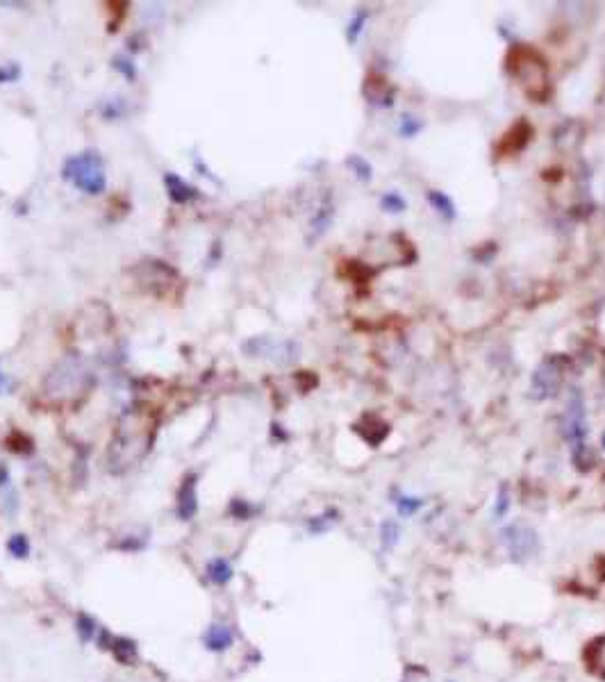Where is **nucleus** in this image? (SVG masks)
<instances>
[{
  "label": "nucleus",
  "mask_w": 605,
  "mask_h": 682,
  "mask_svg": "<svg viewBox=\"0 0 605 682\" xmlns=\"http://www.w3.org/2000/svg\"><path fill=\"white\" fill-rule=\"evenodd\" d=\"M157 423V414L146 405H135V408L123 412L108 444V453H105L110 473H128L139 466L141 460H146V455L155 444Z\"/></svg>",
  "instance_id": "f257e3e1"
},
{
  "label": "nucleus",
  "mask_w": 605,
  "mask_h": 682,
  "mask_svg": "<svg viewBox=\"0 0 605 682\" xmlns=\"http://www.w3.org/2000/svg\"><path fill=\"white\" fill-rule=\"evenodd\" d=\"M93 382H96V378H93V371L85 364V360L80 355H66L46 376L41 391L51 403L66 405L76 403L78 398H85Z\"/></svg>",
  "instance_id": "f03ea898"
},
{
  "label": "nucleus",
  "mask_w": 605,
  "mask_h": 682,
  "mask_svg": "<svg viewBox=\"0 0 605 682\" xmlns=\"http://www.w3.org/2000/svg\"><path fill=\"white\" fill-rule=\"evenodd\" d=\"M62 180L76 187L80 194L100 196L108 189V166L96 148H85L68 155L62 164Z\"/></svg>",
  "instance_id": "7ed1b4c3"
},
{
  "label": "nucleus",
  "mask_w": 605,
  "mask_h": 682,
  "mask_svg": "<svg viewBox=\"0 0 605 682\" xmlns=\"http://www.w3.org/2000/svg\"><path fill=\"white\" fill-rule=\"evenodd\" d=\"M128 273H130V278H133V282L139 286V291L146 294V296H152L155 301L175 298L182 286V273L160 257L141 259Z\"/></svg>",
  "instance_id": "20e7f679"
},
{
  "label": "nucleus",
  "mask_w": 605,
  "mask_h": 682,
  "mask_svg": "<svg viewBox=\"0 0 605 682\" xmlns=\"http://www.w3.org/2000/svg\"><path fill=\"white\" fill-rule=\"evenodd\" d=\"M501 542L507 548V553L521 559V557H530L537 550V534L535 530H530L524 523H512L501 532Z\"/></svg>",
  "instance_id": "39448f33"
},
{
  "label": "nucleus",
  "mask_w": 605,
  "mask_h": 682,
  "mask_svg": "<svg viewBox=\"0 0 605 682\" xmlns=\"http://www.w3.org/2000/svg\"><path fill=\"white\" fill-rule=\"evenodd\" d=\"M175 512L180 521H192L198 512V473L189 471L180 480L175 494Z\"/></svg>",
  "instance_id": "423d86ee"
},
{
  "label": "nucleus",
  "mask_w": 605,
  "mask_h": 682,
  "mask_svg": "<svg viewBox=\"0 0 605 682\" xmlns=\"http://www.w3.org/2000/svg\"><path fill=\"white\" fill-rule=\"evenodd\" d=\"M585 410H583V398L576 393L574 401L567 405V416H564V437L574 444V455L583 450V439H585Z\"/></svg>",
  "instance_id": "0eeeda50"
},
{
  "label": "nucleus",
  "mask_w": 605,
  "mask_h": 682,
  "mask_svg": "<svg viewBox=\"0 0 605 682\" xmlns=\"http://www.w3.org/2000/svg\"><path fill=\"white\" fill-rule=\"evenodd\" d=\"M162 185H164L166 196H169V200L173 202V205L185 207V205H192V202H196V200L200 198V191H198L194 185H189L185 177H180L177 173H173V171H166V173H164Z\"/></svg>",
  "instance_id": "6e6552de"
},
{
  "label": "nucleus",
  "mask_w": 605,
  "mask_h": 682,
  "mask_svg": "<svg viewBox=\"0 0 605 682\" xmlns=\"http://www.w3.org/2000/svg\"><path fill=\"white\" fill-rule=\"evenodd\" d=\"M100 644H103V649H108L114 657H116V662H121V664H135L137 662V646H135V641H130V639H125V637H112L110 632H100Z\"/></svg>",
  "instance_id": "1a4fd4ad"
},
{
  "label": "nucleus",
  "mask_w": 605,
  "mask_h": 682,
  "mask_svg": "<svg viewBox=\"0 0 605 682\" xmlns=\"http://www.w3.org/2000/svg\"><path fill=\"white\" fill-rule=\"evenodd\" d=\"M560 382H562V373H560V368H557V360L544 362L537 368V373L532 376V387H535L537 391H542V396L555 393L557 387H560Z\"/></svg>",
  "instance_id": "9d476101"
},
{
  "label": "nucleus",
  "mask_w": 605,
  "mask_h": 682,
  "mask_svg": "<svg viewBox=\"0 0 605 682\" xmlns=\"http://www.w3.org/2000/svg\"><path fill=\"white\" fill-rule=\"evenodd\" d=\"M232 641H234V635H232V630H230L228 626L217 624V626H212V628L205 632V646H207L210 651H214V653L228 651L230 646H232Z\"/></svg>",
  "instance_id": "9b49d317"
},
{
  "label": "nucleus",
  "mask_w": 605,
  "mask_h": 682,
  "mask_svg": "<svg viewBox=\"0 0 605 682\" xmlns=\"http://www.w3.org/2000/svg\"><path fill=\"white\" fill-rule=\"evenodd\" d=\"M205 573H207L210 582H214V584H228L232 580V567H230V562L223 559V557L212 559Z\"/></svg>",
  "instance_id": "f8f14e48"
},
{
  "label": "nucleus",
  "mask_w": 605,
  "mask_h": 682,
  "mask_svg": "<svg viewBox=\"0 0 605 682\" xmlns=\"http://www.w3.org/2000/svg\"><path fill=\"white\" fill-rule=\"evenodd\" d=\"M98 114L105 121H116L128 114V103L123 98H105L98 103Z\"/></svg>",
  "instance_id": "ddd939ff"
},
{
  "label": "nucleus",
  "mask_w": 605,
  "mask_h": 682,
  "mask_svg": "<svg viewBox=\"0 0 605 682\" xmlns=\"http://www.w3.org/2000/svg\"><path fill=\"white\" fill-rule=\"evenodd\" d=\"M428 200H430V205L435 207V212L442 214L444 219H448V221L455 219V214H457V212H455V205H453V200H450L446 194H442V191H430Z\"/></svg>",
  "instance_id": "4468645a"
},
{
  "label": "nucleus",
  "mask_w": 605,
  "mask_h": 682,
  "mask_svg": "<svg viewBox=\"0 0 605 682\" xmlns=\"http://www.w3.org/2000/svg\"><path fill=\"white\" fill-rule=\"evenodd\" d=\"M346 166L355 173V177L362 180V182H369L373 177V166L366 162L362 155H351V157L346 160Z\"/></svg>",
  "instance_id": "2eb2a0df"
},
{
  "label": "nucleus",
  "mask_w": 605,
  "mask_h": 682,
  "mask_svg": "<svg viewBox=\"0 0 605 682\" xmlns=\"http://www.w3.org/2000/svg\"><path fill=\"white\" fill-rule=\"evenodd\" d=\"M398 539H400V525L396 521H391V519L383 521V525H381V544H383V548L391 550L398 544Z\"/></svg>",
  "instance_id": "dca6fc26"
},
{
  "label": "nucleus",
  "mask_w": 605,
  "mask_h": 682,
  "mask_svg": "<svg viewBox=\"0 0 605 682\" xmlns=\"http://www.w3.org/2000/svg\"><path fill=\"white\" fill-rule=\"evenodd\" d=\"M112 68L116 71L118 76H123L125 80H137V66H135V62L130 57H125V55H114L112 57Z\"/></svg>",
  "instance_id": "f3484780"
},
{
  "label": "nucleus",
  "mask_w": 605,
  "mask_h": 682,
  "mask_svg": "<svg viewBox=\"0 0 605 682\" xmlns=\"http://www.w3.org/2000/svg\"><path fill=\"white\" fill-rule=\"evenodd\" d=\"M108 7V14L112 16V21L108 23V28H110V32H116L118 28H121V23H123V19L128 16V3H108L105 5Z\"/></svg>",
  "instance_id": "a211bd4d"
},
{
  "label": "nucleus",
  "mask_w": 605,
  "mask_h": 682,
  "mask_svg": "<svg viewBox=\"0 0 605 682\" xmlns=\"http://www.w3.org/2000/svg\"><path fill=\"white\" fill-rule=\"evenodd\" d=\"M7 548H9V553L19 559L30 555V542H28L26 534H11V539L7 542Z\"/></svg>",
  "instance_id": "6ab92c4d"
},
{
  "label": "nucleus",
  "mask_w": 605,
  "mask_h": 682,
  "mask_svg": "<svg viewBox=\"0 0 605 682\" xmlns=\"http://www.w3.org/2000/svg\"><path fill=\"white\" fill-rule=\"evenodd\" d=\"M23 76L21 64L19 62H5L0 64V85H14Z\"/></svg>",
  "instance_id": "aec40b11"
},
{
  "label": "nucleus",
  "mask_w": 605,
  "mask_h": 682,
  "mask_svg": "<svg viewBox=\"0 0 605 682\" xmlns=\"http://www.w3.org/2000/svg\"><path fill=\"white\" fill-rule=\"evenodd\" d=\"M76 630H78L80 639L85 641V644H87L89 639L96 637V624H93V619L87 616V614H80V616L76 619Z\"/></svg>",
  "instance_id": "412c9836"
},
{
  "label": "nucleus",
  "mask_w": 605,
  "mask_h": 682,
  "mask_svg": "<svg viewBox=\"0 0 605 682\" xmlns=\"http://www.w3.org/2000/svg\"><path fill=\"white\" fill-rule=\"evenodd\" d=\"M396 502V510L400 517H412V514H417L421 507H423V500L421 498H412V496H400Z\"/></svg>",
  "instance_id": "4be33fe9"
},
{
  "label": "nucleus",
  "mask_w": 605,
  "mask_h": 682,
  "mask_svg": "<svg viewBox=\"0 0 605 682\" xmlns=\"http://www.w3.org/2000/svg\"><path fill=\"white\" fill-rule=\"evenodd\" d=\"M381 205H383V210H385V212H391V214H400V212H405L408 202H405V198H403L400 194H396V191H391V194L383 196Z\"/></svg>",
  "instance_id": "5701e85b"
},
{
  "label": "nucleus",
  "mask_w": 605,
  "mask_h": 682,
  "mask_svg": "<svg viewBox=\"0 0 605 682\" xmlns=\"http://www.w3.org/2000/svg\"><path fill=\"white\" fill-rule=\"evenodd\" d=\"M366 19H369V14H366V11H358V14L353 16L351 26H348V41H351V43H355V41H358L360 32L364 30V23H366Z\"/></svg>",
  "instance_id": "b1692460"
},
{
  "label": "nucleus",
  "mask_w": 605,
  "mask_h": 682,
  "mask_svg": "<svg viewBox=\"0 0 605 682\" xmlns=\"http://www.w3.org/2000/svg\"><path fill=\"white\" fill-rule=\"evenodd\" d=\"M507 512H510V494H507V489L503 487L501 492H498V496H496L494 517H496V519H503Z\"/></svg>",
  "instance_id": "393cba45"
},
{
  "label": "nucleus",
  "mask_w": 605,
  "mask_h": 682,
  "mask_svg": "<svg viewBox=\"0 0 605 682\" xmlns=\"http://www.w3.org/2000/svg\"><path fill=\"white\" fill-rule=\"evenodd\" d=\"M230 510H232V514L237 519H242V521H246L248 517H251V505L248 502H244L242 498H232V502H230Z\"/></svg>",
  "instance_id": "a878e982"
},
{
  "label": "nucleus",
  "mask_w": 605,
  "mask_h": 682,
  "mask_svg": "<svg viewBox=\"0 0 605 682\" xmlns=\"http://www.w3.org/2000/svg\"><path fill=\"white\" fill-rule=\"evenodd\" d=\"M423 128L421 121H414V116H403V123H400V135L405 137H414Z\"/></svg>",
  "instance_id": "bb28decb"
},
{
  "label": "nucleus",
  "mask_w": 605,
  "mask_h": 682,
  "mask_svg": "<svg viewBox=\"0 0 605 682\" xmlns=\"http://www.w3.org/2000/svg\"><path fill=\"white\" fill-rule=\"evenodd\" d=\"M330 514H332V512L321 514V517H312V521H310V530H312V532H316V534H319V532H326V530L330 528V525H332V521L328 519Z\"/></svg>",
  "instance_id": "cd10ccee"
},
{
  "label": "nucleus",
  "mask_w": 605,
  "mask_h": 682,
  "mask_svg": "<svg viewBox=\"0 0 605 682\" xmlns=\"http://www.w3.org/2000/svg\"><path fill=\"white\" fill-rule=\"evenodd\" d=\"M11 387H14V382H11V378H9L7 373H3V371H0V393H9V391H11Z\"/></svg>",
  "instance_id": "c85d7f7f"
},
{
  "label": "nucleus",
  "mask_w": 605,
  "mask_h": 682,
  "mask_svg": "<svg viewBox=\"0 0 605 682\" xmlns=\"http://www.w3.org/2000/svg\"><path fill=\"white\" fill-rule=\"evenodd\" d=\"M9 485V469L5 464H0V487H7Z\"/></svg>",
  "instance_id": "c756f323"
},
{
  "label": "nucleus",
  "mask_w": 605,
  "mask_h": 682,
  "mask_svg": "<svg viewBox=\"0 0 605 682\" xmlns=\"http://www.w3.org/2000/svg\"><path fill=\"white\" fill-rule=\"evenodd\" d=\"M603 446H605V435H603Z\"/></svg>",
  "instance_id": "7c9ffc66"
}]
</instances>
